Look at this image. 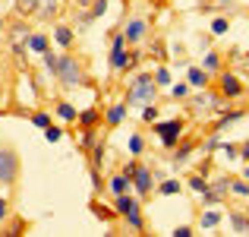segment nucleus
Wrapping results in <instances>:
<instances>
[{"mask_svg":"<svg viewBox=\"0 0 249 237\" xmlns=\"http://www.w3.org/2000/svg\"><path fill=\"white\" fill-rule=\"evenodd\" d=\"M193 149H196L193 142H180V146H174V161H177V164H183L189 155H193Z\"/></svg>","mask_w":249,"mask_h":237,"instance_id":"nucleus-18","label":"nucleus"},{"mask_svg":"<svg viewBox=\"0 0 249 237\" xmlns=\"http://www.w3.org/2000/svg\"><path fill=\"white\" fill-rule=\"evenodd\" d=\"M240 117H243V111H227V114H221V120H218V127H214V130H218V133H221V130L233 127V123H237Z\"/></svg>","mask_w":249,"mask_h":237,"instance_id":"nucleus-17","label":"nucleus"},{"mask_svg":"<svg viewBox=\"0 0 249 237\" xmlns=\"http://www.w3.org/2000/svg\"><path fill=\"white\" fill-rule=\"evenodd\" d=\"M246 215H249V209H246Z\"/></svg>","mask_w":249,"mask_h":237,"instance_id":"nucleus-49","label":"nucleus"},{"mask_svg":"<svg viewBox=\"0 0 249 237\" xmlns=\"http://www.w3.org/2000/svg\"><path fill=\"white\" fill-rule=\"evenodd\" d=\"M114 212L126 218V225L133 231H145V221H142V209H139V196H126V193H117L114 196Z\"/></svg>","mask_w":249,"mask_h":237,"instance_id":"nucleus-2","label":"nucleus"},{"mask_svg":"<svg viewBox=\"0 0 249 237\" xmlns=\"http://www.w3.org/2000/svg\"><path fill=\"white\" fill-rule=\"evenodd\" d=\"M136 60H139V51H126V57H123V70H133ZM120 70V73H123Z\"/></svg>","mask_w":249,"mask_h":237,"instance_id":"nucleus-36","label":"nucleus"},{"mask_svg":"<svg viewBox=\"0 0 249 237\" xmlns=\"http://www.w3.org/2000/svg\"><path fill=\"white\" fill-rule=\"evenodd\" d=\"M218 146H221V139H218V136H212V139H208L205 146H202V152H214Z\"/></svg>","mask_w":249,"mask_h":237,"instance_id":"nucleus-43","label":"nucleus"},{"mask_svg":"<svg viewBox=\"0 0 249 237\" xmlns=\"http://www.w3.org/2000/svg\"><path fill=\"white\" fill-rule=\"evenodd\" d=\"M104 10H107V0H91V19L104 16Z\"/></svg>","mask_w":249,"mask_h":237,"instance_id":"nucleus-35","label":"nucleus"},{"mask_svg":"<svg viewBox=\"0 0 249 237\" xmlns=\"http://www.w3.org/2000/svg\"><path fill=\"white\" fill-rule=\"evenodd\" d=\"M129 187H133V180H126L123 174H117L114 180H110V193H114V196H117V193H126Z\"/></svg>","mask_w":249,"mask_h":237,"instance_id":"nucleus-22","label":"nucleus"},{"mask_svg":"<svg viewBox=\"0 0 249 237\" xmlns=\"http://www.w3.org/2000/svg\"><path fill=\"white\" fill-rule=\"evenodd\" d=\"M218 221H221V215L214 212V209H208V212L202 215V228H205V231H212V228H218Z\"/></svg>","mask_w":249,"mask_h":237,"instance_id":"nucleus-26","label":"nucleus"},{"mask_svg":"<svg viewBox=\"0 0 249 237\" xmlns=\"http://www.w3.org/2000/svg\"><path fill=\"white\" fill-rule=\"evenodd\" d=\"M3 29H6V22H3V19H0V32H3Z\"/></svg>","mask_w":249,"mask_h":237,"instance_id":"nucleus-48","label":"nucleus"},{"mask_svg":"<svg viewBox=\"0 0 249 237\" xmlns=\"http://www.w3.org/2000/svg\"><path fill=\"white\" fill-rule=\"evenodd\" d=\"M48 41H51L48 35H29V48H32V51H38V54H44V51L51 48Z\"/></svg>","mask_w":249,"mask_h":237,"instance_id":"nucleus-21","label":"nucleus"},{"mask_svg":"<svg viewBox=\"0 0 249 237\" xmlns=\"http://www.w3.org/2000/svg\"><path fill=\"white\" fill-rule=\"evenodd\" d=\"M243 177H246V180H249V161H246V168H243Z\"/></svg>","mask_w":249,"mask_h":237,"instance_id":"nucleus-46","label":"nucleus"},{"mask_svg":"<svg viewBox=\"0 0 249 237\" xmlns=\"http://www.w3.org/2000/svg\"><path fill=\"white\" fill-rule=\"evenodd\" d=\"M183 190V183L180 180H174V177H170V180H161V187H158V193L161 196H177Z\"/></svg>","mask_w":249,"mask_h":237,"instance_id":"nucleus-19","label":"nucleus"},{"mask_svg":"<svg viewBox=\"0 0 249 237\" xmlns=\"http://www.w3.org/2000/svg\"><path fill=\"white\" fill-rule=\"evenodd\" d=\"M123 117H126V101L114 104V108L107 111V117H104V120H107V127H120V123H123Z\"/></svg>","mask_w":249,"mask_h":237,"instance_id":"nucleus-10","label":"nucleus"},{"mask_svg":"<svg viewBox=\"0 0 249 237\" xmlns=\"http://www.w3.org/2000/svg\"><path fill=\"white\" fill-rule=\"evenodd\" d=\"M240 158H243V161H249V139L240 146Z\"/></svg>","mask_w":249,"mask_h":237,"instance_id":"nucleus-45","label":"nucleus"},{"mask_svg":"<svg viewBox=\"0 0 249 237\" xmlns=\"http://www.w3.org/2000/svg\"><path fill=\"white\" fill-rule=\"evenodd\" d=\"M57 117H60V120H70L73 123L76 120V108L70 101H57Z\"/></svg>","mask_w":249,"mask_h":237,"instance_id":"nucleus-20","label":"nucleus"},{"mask_svg":"<svg viewBox=\"0 0 249 237\" xmlns=\"http://www.w3.org/2000/svg\"><path fill=\"white\" fill-rule=\"evenodd\" d=\"M142 149H145V139H142L139 133L129 136V152H133V155H142Z\"/></svg>","mask_w":249,"mask_h":237,"instance_id":"nucleus-33","label":"nucleus"},{"mask_svg":"<svg viewBox=\"0 0 249 237\" xmlns=\"http://www.w3.org/2000/svg\"><path fill=\"white\" fill-rule=\"evenodd\" d=\"M44 139H48V142H60L63 139V130L51 123V127H44Z\"/></svg>","mask_w":249,"mask_h":237,"instance_id":"nucleus-31","label":"nucleus"},{"mask_svg":"<svg viewBox=\"0 0 249 237\" xmlns=\"http://www.w3.org/2000/svg\"><path fill=\"white\" fill-rule=\"evenodd\" d=\"M57 79H60L63 85H82V82H89L82 63L76 60V57H70V54H63L60 60H57Z\"/></svg>","mask_w":249,"mask_h":237,"instance_id":"nucleus-3","label":"nucleus"},{"mask_svg":"<svg viewBox=\"0 0 249 237\" xmlns=\"http://www.w3.org/2000/svg\"><path fill=\"white\" fill-rule=\"evenodd\" d=\"M6 218H10V202H6L3 196H0V225H3Z\"/></svg>","mask_w":249,"mask_h":237,"instance_id":"nucleus-41","label":"nucleus"},{"mask_svg":"<svg viewBox=\"0 0 249 237\" xmlns=\"http://www.w3.org/2000/svg\"><path fill=\"white\" fill-rule=\"evenodd\" d=\"M145 22L142 19H129L126 22V29H123V35H126V44H142L145 41Z\"/></svg>","mask_w":249,"mask_h":237,"instance_id":"nucleus-7","label":"nucleus"},{"mask_svg":"<svg viewBox=\"0 0 249 237\" xmlns=\"http://www.w3.org/2000/svg\"><path fill=\"white\" fill-rule=\"evenodd\" d=\"M152 57H164V44H161V41L152 44Z\"/></svg>","mask_w":249,"mask_h":237,"instance_id":"nucleus-44","label":"nucleus"},{"mask_svg":"<svg viewBox=\"0 0 249 237\" xmlns=\"http://www.w3.org/2000/svg\"><path fill=\"white\" fill-rule=\"evenodd\" d=\"M32 123H35V127H51V114H41V111H38V114H32Z\"/></svg>","mask_w":249,"mask_h":237,"instance_id":"nucleus-37","label":"nucleus"},{"mask_svg":"<svg viewBox=\"0 0 249 237\" xmlns=\"http://www.w3.org/2000/svg\"><path fill=\"white\" fill-rule=\"evenodd\" d=\"M212 3H233V0H212Z\"/></svg>","mask_w":249,"mask_h":237,"instance_id":"nucleus-47","label":"nucleus"},{"mask_svg":"<svg viewBox=\"0 0 249 237\" xmlns=\"http://www.w3.org/2000/svg\"><path fill=\"white\" fill-rule=\"evenodd\" d=\"M35 16H38V19L57 16V0H38V3H35Z\"/></svg>","mask_w":249,"mask_h":237,"instance_id":"nucleus-11","label":"nucleus"},{"mask_svg":"<svg viewBox=\"0 0 249 237\" xmlns=\"http://www.w3.org/2000/svg\"><path fill=\"white\" fill-rule=\"evenodd\" d=\"M155 95H158V82H155V76L152 73H139L129 82V95H126V108L129 104H152L155 101Z\"/></svg>","mask_w":249,"mask_h":237,"instance_id":"nucleus-1","label":"nucleus"},{"mask_svg":"<svg viewBox=\"0 0 249 237\" xmlns=\"http://www.w3.org/2000/svg\"><path fill=\"white\" fill-rule=\"evenodd\" d=\"M155 82H158V85H170V73H167L164 67H158V70H155Z\"/></svg>","mask_w":249,"mask_h":237,"instance_id":"nucleus-38","label":"nucleus"},{"mask_svg":"<svg viewBox=\"0 0 249 237\" xmlns=\"http://www.w3.org/2000/svg\"><path fill=\"white\" fill-rule=\"evenodd\" d=\"M19 155H16V149H10V146H0V183L3 187H10V183H16L19 180Z\"/></svg>","mask_w":249,"mask_h":237,"instance_id":"nucleus-4","label":"nucleus"},{"mask_svg":"<svg viewBox=\"0 0 249 237\" xmlns=\"http://www.w3.org/2000/svg\"><path fill=\"white\" fill-rule=\"evenodd\" d=\"M231 228L237 234H249V215L246 212H231Z\"/></svg>","mask_w":249,"mask_h":237,"instance_id":"nucleus-13","label":"nucleus"},{"mask_svg":"<svg viewBox=\"0 0 249 237\" xmlns=\"http://www.w3.org/2000/svg\"><path fill=\"white\" fill-rule=\"evenodd\" d=\"M218 104H221V98H214V95H205V92H202V95H196L193 98V108H218Z\"/></svg>","mask_w":249,"mask_h":237,"instance_id":"nucleus-16","label":"nucleus"},{"mask_svg":"<svg viewBox=\"0 0 249 237\" xmlns=\"http://www.w3.org/2000/svg\"><path fill=\"white\" fill-rule=\"evenodd\" d=\"M186 82H189V89H193V85H196V89H205V85H208V73L202 67H189Z\"/></svg>","mask_w":249,"mask_h":237,"instance_id":"nucleus-9","label":"nucleus"},{"mask_svg":"<svg viewBox=\"0 0 249 237\" xmlns=\"http://www.w3.org/2000/svg\"><path fill=\"white\" fill-rule=\"evenodd\" d=\"M155 133L161 136V146L174 149L183 136V120H167V123H155Z\"/></svg>","mask_w":249,"mask_h":237,"instance_id":"nucleus-6","label":"nucleus"},{"mask_svg":"<svg viewBox=\"0 0 249 237\" xmlns=\"http://www.w3.org/2000/svg\"><path fill=\"white\" fill-rule=\"evenodd\" d=\"M89 152H91V171H98V168H101V161H104V142L95 139L89 146Z\"/></svg>","mask_w":249,"mask_h":237,"instance_id":"nucleus-14","label":"nucleus"},{"mask_svg":"<svg viewBox=\"0 0 249 237\" xmlns=\"http://www.w3.org/2000/svg\"><path fill=\"white\" fill-rule=\"evenodd\" d=\"M218 149H221V152H224L227 158H240V149H237V146H231V142H221Z\"/></svg>","mask_w":249,"mask_h":237,"instance_id":"nucleus-40","label":"nucleus"},{"mask_svg":"<svg viewBox=\"0 0 249 237\" xmlns=\"http://www.w3.org/2000/svg\"><path fill=\"white\" fill-rule=\"evenodd\" d=\"M170 95H174L177 101H186V98H189V82H177V85H170Z\"/></svg>","mask_w":249,"mask_h":237,"instance_id":"nucleus-27","label":"nucleus"},{"mask_svg":"<svg viewBox=\"0 0 249 237\" xmlns=\"http://www.w3.org/2000/svg\"><path fill=\"white\" fill-rule=\"evenodd\" d=\"M123 57H126V48H123V51H110V67L123 70Z\"/></svg>","mask_w":249,"mask_h":237,"instance_id":"nucleus-34","label":"nucleus"},{"mask_svg":"<svg viewBox=\"0 0 249 237\" xmlns=\"http://www.w3.org/2000/svg\"><path fill=\"white\" fill-rule=\"evenodd\" d=\"M95 139H98V136H95V130H91V127H85V133H82V142H79V146H82V149H89Z\"/></svg>","mask_w":249,"mask_h":237,"instance_id":"nucleus-39","label":"nucleus"},{"mask_svg":"<svg viewBox=\"0 0 249 237\" xmlns=\"http://www.w3.org/2000/svg\"><path fill=\"white\" fill-rule=\"evenodd\" d=\"M57 60H60V57H57L51 48L44 51V67H48V73H51V76H57Z\"/></svg>","mask_w":249,"mask_h":237,"instance_id":"nucleus-28","label":"nucleus"},{"mask_svg":"<svg viewBox=\"0 0 249 237\" xmlns=\"http://www.w3.org/2000/svg\"><path fill=\"white\" fill-rule=\"evenodd\" d=\"M142 120H145V123H155V120H158V108H155V101L152 104H142Z\"/></svg>","mask_w":249,"mask_h":237,"instance_id":"nucleus-30","label":"nucleus"},{"mask_svg":"<svg viewBox=\"0 0 249 237\" xmlns=\"http://www.w3.org/2000/svg\"><path fill=\"white\" fill-rule=\"evenodd\" d=\"M189 190H196V193H205V190H208V177H202V174H193V177H189Z\"/></svg>","mask_w":249,"mask_h":237,"instance_id":"nucleus-24","label":"nucleus"},{"mask_svg":"<svg viewBox=\"0 0 249 237\" xmlns=\"http://www.w3.org/2000/svg\"><path fill=\"white\" fill-rule=\"evenodd\" d=\"M231 193L240 199H249V183L246 180H231Z\"/></svg>","mask_w":249,"mask_h":237,"instance_id":"nucleus-25","label":"nucleus"},{"mask_svg":"<svg viewBox=\"0 0 249 237\" xmlns=\"http://www.w3.org/2000/svg\"><path fill=\"white\" fill-rule=\"evenodd\" d=\"M76 120H79L82 127H95L101 117H98V111H95V108H89V111H82V114H76Z\"/></svg>","mask_w":249,"mask_h":237,"instance_id":"nucleus-23","label":"nucleus"},{"mask_svg":"<svg viewBox=\"0 0 249 237\" xmlns=\"http://www.w3.org/2000/svg\"><path fill=\"white\" fill-rule=\"evenodd\" d=\"M227 29H231V22H227L224 16H214L212 19V35H224Z\"/></svg>","mask_w":249,"mask_h":237,"instance_id":"nucleus-29","label":"nucleus"},{"mask_svg":"<svg viewBox=\"0 0 249 237\" xmlns=\"http://www.w3.org/2000/svg\"><path fill=\"white\" fill-rule=\"evenodd\" d=\"M196 231H193V228H189V225H180V228H174V237H193Z\"/></svg>","mask_w":249,"mask_h":237,"instance_id":"nucleus-42","label":"nucleus"},{"mask_svg":"<svg viewBox=\"0 0 249 237\" xmlns=\"http://www.w3.org/2000/svg\"><path fill=\"white\" fill-rule=\"evenodd\" d=\"M221 95L224 98H240L243 95V82L233 73H221Z\"/></svg>","mask_w":249,"mask_h":237,"instance_id":"nucleus-8","label":"nucleus"},{"mask_svg":"<svg viewBox=\"0 0 249 237\" xmlns=\"http://www.w3.org/2000/svg\"><path fill=\"white\" fill-rule=\"evenodd\" d=\"M54 38H57V44H60V48H73V29H70V25H57L54 29Z\"/></svg>","mask_w":249,"mask_h":237,"instance_id":"nucleus-12","label":"nucleus"},{"mask_svg":"<svg viewBox=\"0 0 249 237\" xmlns=\"http://www.w3.org/2000/svg\"><path fill=\"white\" fill-rule=\"evenodd\" d=\"M202 70H205V73H218V70H221V54L208 51V54L202 57Z\"/></svg>","mask_w":249,"mask_h":237,"instance_id":"nucleus-15","label":"nucleus"},{"mask_svg":"<svg viewBox=\"0 0 249 237\" xmlns=\"http://www.w3.org/2000/svg\"><path fill=\"white\" fill-rule=\"evenodd\" d=\"M35 3H38V0H16L19 16H29V13H35Z\"/></svg>","mask_w":249,"mask_h":237,"instance_id":"nucleus-32","label":"nucleus"},{"mask_svg":"<svg viewBox=\"0 0 249 237\" xmlns=\"http://www.w3.org/2000/svg\"><path fill=\"white\" fill-rule=\"evenodd\" d=\"M152 187H155V171L152 168H145V164H136V171H133V190H136V196H148L152 193Z\"/></svg>","mask_w":249,"mask_h":237,"instance_id":"nucleus-5","label":"nucleus"}]
</instances>
